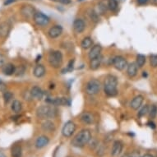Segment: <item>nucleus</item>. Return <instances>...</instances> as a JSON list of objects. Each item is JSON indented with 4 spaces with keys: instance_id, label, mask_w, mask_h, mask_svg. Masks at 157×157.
<instances>
[{
    "instance_id": "obj_1",
    "label": "nucleus",
    "mask_w": 157,
    "mask_h": 157,
    "mask_svg": "<svg viewBox=\"0 0 157 157\" xmlns=\"http://www.w3.org/2000/svg\"><path fill=\"white\" fill-rule=\"evenodd\" d=\"M118 80L113 75H108L104 82V90L108 96H115L118 94Z\"/></svg>"
},
{
    "instance_id": "obj_2",
    "label": "nucleus",
    "mask_w": 157,
    "mask_h": 157,
    "mask_svg": "<svg viewBox=\"0 0 157 157\" xmlns=\"http://www.w3.org/2000/svg\"><path fill=\"white\" fill-rule=\"evenodd\" d=\"M58 110L53 105H46L39 107L36 110V115L40 119H53L56 117Z\"/></svg>"
},
{
    "instance_id": "obj_3",
    "label": "nucleus",
    "mask_w": 157,
    "mask_h": 157,
    "mask_svg": "<svg viewBox=\"0 0 157 157\" xmlns=\"http://www.w3.org/2000/svg\"><path fill=\"white\" fill-rule=\"evenodd\" d=\"M91 139V133L90 130L83 129L75 136L72 142V146L77 147H82L86 145Z\"/></svg>"
},
{
    "instance_id": "obj_4",
    "label": "nucleus",
    "mask_w": 157,
    "mask_h": 157,
    "mask_svg": "<svg viewBox=\"0 0 157 157\" xmlns=\"http://www.w3.org/2000/svg\"><path fill=\"white\" fill-rule=\"evenodd\" d=\"M49 65L54 68H59L63 63V54L59 50L52 51L49 55Z\"/></svg>"
},
{
    "instance_id": "obj_5",
    "label": "nucleus",
    "mask_w": 157,
    "mask_h": 157,
    "mask_svg": "<svg viewBox=\"0 0 157 157\" xmlns=\"http://www.w3.org/2000/svg\"><path fill=\"white\" fill-rule=\"evenodd\" d=\"M101 88V82L97 79H91L86 83V92L88 95H95L97 94Z\"/></svg>"
},
{
    "instance_id": "obj_6",
    "label": "nucleus",
    "mask_w": 157,
    "mask_h": 157,
    "mask_svg": "<svg viewBox=\"0 0 157 157\" xmlns=\"http://www.w3.org/2000/svg\"><path fill=\"white\" fill-rule=\"evenodd\" d=\"M33 20L36 25L40 26H45L49 23L50 19L48 16L41 12H36L33 16Z\"/></svg>"
},
{
    "instance_id": "obj_7",
    "label": "nucleus",
    "mask_w": 157,
    "mask_h": 157,
    "mask_svg": "<svg viewBox=\"0 0 157 157\" xmlns=\"http://www.w3.org/2000/svg\"><path fill=\"white\" fill-rule=\"evenodd\" d=\"M76 130V124L72 121H68L64 124V126L63 127L62 134L63 136L65 137H70L72 134L74 133Z\"/></svg>"
},
{
    "instance_id": "obj_8",
    "label": "nucleus",
    "mask_w": 157,
    "mask_h": 157,
    "mask_svg": "<svg viewBox=\"0 0 157 157\" xmlns=\"http://www.w3.org/2000/svg\"><path fill=\"white\" fill-rule=\"evenodd\" d=\"M113 65L117 70L122 71L128 66V63L123 56H116L113 58Z\"/></svg>"
},
{
    "instance_id": "obj_9",
    "label": "nucleus",
    "mask_w": 157,
    "mask_h": 157,
    "mask_svg": "<svg viewBox=\"0 0 157 157\" xmlns=\"http://www.w3.org/2000/svg\"><path fill=\"white\" fill-rule=\"evenodd\" d=\"M11 31V25L8 21H3L0 23V38H7Z\"/></svg>"
},
{
    "instance_id": "obj_10",
    "label": "nucleus",
    "mask_w": 157,
    "mask_h": 157,
    "mask_svg": "<svg viewBox=\"0 0 157 157\" xmlns=\"http://www.w3.org/2000/svg\"><path fill=\"white\" fill-rule=\"evenodd\" d=\"M123 148H124V145L120 141H115L113 142V147L111 150V155L113 157H118L120 155V154L123 151Z\"/></svg>"
},
{
    "instance_id": "obj_11",
    "label": "nucleus",
    "mask_w": 157,
    "mask_h": 157,
    "mask_svg": "<svg viewBox=\"0 0 157 157\" xmlns=\"http://www.w3.org/2000/svg\"><path fill=\"white\" fill-rule=\"evenodd\" d=\"M36 13L35 8L31 5H24L21 8V15L25 18H31L33 17L34 14Z\"/></svg>"
},
{
    "instance_id": "obj_12",
    "label": "nucleus",
    "mask_w": 157,
    "mask_h": 157,
    "mask_svg": "<svg viewBox=\"0 0 157 157\" xmlns=\"http://www.w3.org/2000/svg\"><path fill=\"white\" fill-rule=\"evenodd\" d=\"M63 33V27L59 25H55V26H52L51 28L49 30V37H51L53 39H55L57 37H59L61 36V34Z\"/></svg>"
},
{
    "instance_id": "obj_13",
    "label": "nucleus",
    "mask_w": 157,
    "mask_h": 157,
    "mask_svg": "<svg viewBox=\"0 0 157 157\" xmlns=\"http://www.w3.org/2000/svg\"><path fill=\"white\" fill-rule=\"evenodd\" d=\"M86 28L85 21L82 19H76L73 22V30L76 33L80 34L84 31Z\"/></svg>"
},
{
    "instance_id": "obj_14",
    "label": "nucleus",
    "mask_w": 157,
    "mask_h": 157,
    "mask_svg": "<svg viewBox=\"0 0 157 157\" xmlns=\"http://www.w3.org/2000/svg\"><path fill=\"white\" fill-rule=\"evenodd\" d=\"M143 101H144V97H143L142 95H136V97H134L133 99L132 100L131 103H130L131 108L135 109V110L138 109L142 106V103H143Z\"/></svg>"
},
{
    "instance_id": "obj_15",
    "label": "nucleus",
    "mask_w": 157,
    "mask_h": 157,
    "mask_svg": "<svg viewBox=\"0 0 157 157\" xmlns=\"http://www.w3.org/2000/svg\"><path fill=\"white\" fill-rule=\"evenodd\" d=\"M49 137L46 136H44V135H42V136H39L38 138L36 139V148H38V149H41L43 147H46L47 145L49 144Z\"/></svg>"
},
{
    "instance_id": "obj_16",
    "label": "nucleus",
    "mask_w": 157,
    "mask_h": 157,
    "mask_svg": "<svg viewBox=\"0 0 157 157\" xmlns=\"http://www.w3.org/2000/svg\"><path fill=\"white\" fill-rule=\"evenodd\" d=\"M81 121L84 123L85 124H91L95 121V118L92 113H88V112H84L82 113V115L80 116Z\"/></svg>"
},
{
    "instance_id": "obj_17",
    "label": "nucleus",
    "mask_w": 157,
    "mask_h": 157,
    "mask_svg": "<svg viewBox=\"0 0 157 157\" xmlns=\"http://www.w3.org/2000/svg\"><path fill=\"white\" fill-rule=\"evenodd\" d=\"M101 50H102V47L100 44H95V45H93L91 49H90V53L88 54L89 59H95L96 57L100 56L101 55Z\"/></svg>"
},
{
    "instance_id": "obj_18",
    "label": "nucleus",
    "mask_w": 157,
    "mask_h": 157,
    "mask_svg": "<svg viewBox=\"0 0 157 157\" xmlns=\"http://www.w3.org/2000/svg\"><path fill=\"white\" fill-rule=\"evenodd\" d=\"M30 94H31V97L34 98V99H36V100H40L43 97V95H44L43 90L39 86H33V87L31 88Z\"/></svg>"
},
{
    "instance_id": "obj_19",
    "label": "nucleus",
    "mask_w": 157,
    "mask_h": 157,
    "mask_svg": "<svg viewBox=\"0 0 157 157\" xmlns=\"http://www.w3.org/2000/svg\"><path fill=\"white\" fill-rule=\"evenodd\" d=\"M48 102L50 103V105H53L54 106L69 105V102L67 101V98H54V99H52V100H49Z\"/></svg>"
},
{
    "instance_id": "obj_20",
    "label": "nucleus",
    "mask_w": 157,
    "mask_h": 157,
    "mask_svg": "<svg viewBox=\"0 0 157 157\" xmlns=\"http://www.w3.org/2000/svg\"><path fill=\"white\" fill-rule=\"evenodd\" d=\"M137 69H138V67L136 64V63H129L127 67V74L128 75V77H134L137 74Z\"/></svg>"
},
{
    "instance_id": "obj_21",
    "label": "nucleus",
    "mask_w": 157,
    "mask_h": 157,
    "mask_svg": "<svg viewBox=\"0 0 157 157\" xmlns=\"http://www.w3.org/2000/svg\"><path fill=\"white\" fill-rule=\"evenodd\" d=\"M45 72H46V71H45V67H44L43 65L38 64L36 65V67H35V68H34L33 74L36 77L40 78V77H42L43 76H44Z\"/></svg>"
},
{
    "instance_id": "obj_22",
    "label": "nucleus",
    "mask_w": 157,
    "mask_h": 157,
    "mask_svg": "<svg viewBox=\"0 0 157 157\" xmlns=\"http://www.w3.org/2000/svg\"><path fill=\"white\" fill-rule=\"evenodd\" d=\"M16 67L13 63H7L3 66V72L6 76H12L15 73Z\"/></svg>"
},
{
    "instance_id": "obj_23",
    "label": "nucleus",
    "mask_w": 157,
    "mask_h": 157,
    "mask_svg": "<svg viewBox=\"0 0 157 157\" xmlns=\"http://www.w3.org/2000/svg\"><path fill=\"white\" fill-rule=\"evenodd\" d=\"M101 62H102V57H101V55L96 57V58H95V59H90V69H92V70L98 69V68L100 67V66H101Z\"/></svg>"
},
{
    "instance_id": "obj_24",
    "label": "nucleus",
    "mask_w": 157,
    "mask_h": 157,
    "mask_svg": "<svg viewBox=\"0 0 157 157\" xmlns=\"http://www.w3.org/2000/svg\"><path fill=\"white\" fill-rule=\"evenodd\" d=\"M22 149L20 145H14L11 150V155L12 157H21Z\"/></svg>"
},
{
    "instance_id": "obj_25",
    "label": "nucleus",
    "mask_w": 157,
    "mask_h": 157,
    "mask_svg": "<svg viewBox=\"0 0 157 157\" xmlns=\"http://www.w3.org/2000/svg\"><path fill=\"white\" fill-rule=\"evenodd\" d=\"M42 129L45 132H53L55 128V126H54V124L53 122H51L50 120H45V121L41 125Z\"/></svg>"
},
{
    "instance_id": "obj_26",
    "label": "nucleus",
    "mask_w": 157,
    "mask_h": 157,
    "mask_svg": "<svg viewBox=\"0 0 157 157\" xmlns=\"http://www.w3.org/2000/svg\"><path fill=\"white\" fill-rule=\"evenodd\" d=\"M93 45V40L90 37H86L82 40V41L81 43V46L83 49H90V47Z\"/></svg>"
},
{
    "instance_id": "obj_27",
    "label": "nucleus",
    "mask_w": 157,
    "mask_h": 157,
    "mask_svg": "<svg viewBox=\"0 0 157 157\" xmlns=\"http://www.w3.org/2000/svg\"><path fill=\"white\" fill-rule=\"evenodd\" d=\"M11 108H12V110L14 112V113H19V112H21V109H22V105H21V102L19 101H14L12 104V106H11Z\"/></svg>"
},
{
    "instance_id": "obj_28",
    "label": "nucleus",
    "mask_w": 157,
    "mask_h": 157,
    "mask_svg": "<svg viewBox=\"0 0 157 157\" xmlns=\"http://www.w3.org/2000/svg\"><path fill=\"white\" fill-rule=\"evenodd\" d=\"M146 63V57L143 54H138L136 59V64L138 67H142Z\"/></svg>"
},
{
    "instance_id": "obj_29",
    "label": "nucleus",
    "mask_w": 157,
    "mask_h": 157,
    "mask_svg": "<svg viewBox=\"0 0 157 157\" xmlns=\"http://www.w3.org/2000/svg\"><path fill=\"white\" fill-rule=\"evenodd\" d=\"M107 3H108V8L109 10L113 11V12L117 10L118 6H119L117 0H109Z\"/></svg>"
},
{
    "instance_id": "obj_30",
    "label": "nucleus",
    "mask_w": 157,
    "mask_h": 157,
    "mask_svg": "<svg viewBox=\"0 0 157 157\" xmlns=\"http://www.w3.org/2000/svg\"><path fill=\"white\" fill-rule=\"evenodd\" d=\"M148 113H149L150 119H155L157 115V106L155 105H151V107L149 109Z\"/></svg>"
},
{
    "instance_id": "obj_31",
    "label": "nucleus",
    "mask_w": 157,
    "mask_h": 157,
    "mask_svg": "<svg viewBox=\"0 0 157 157\" xmlns=\"http://www.w3.org/2000/svg\"><path fill=\"white\" fill-rule=\"evenodd\" d=\"M13 98V94L10 91H4L3 93V101H4V103L8 104L9 103L12 99Z\"/></svg>"
},
{
    "instance_id": "obj_32",
    "label": "nucleus",
    "mask_w": 157,
    "mask_h": 157,
    "mask_svg": "<svg viewBox=\"0 0 157 157\" xmlns=\"http://www.w3.org/2000/svg\"><path fill=\"white\" fill-rule=\"evenodd\" d=\"M98 7H99V11H98L97 14H99V13H100V14H103V13H105L107 8H108V3L106 4L104 2H101V3H99Z\"/></svg>"
},
{
    "instance_id": "obj_33",
    "label": "nucleus",
    "mask_w": 157,
    "mask_h": 157,
    "mask_svg": "<svg viewBox=\"0 0 157 157\" xmlns=\"http://www.w3.org/2000/svg\"><path fill=\"white\" fill-rule=\"evenodd\" d=\"M148 112H149V106L147 105H146L143 106V107L139 110V112H138V116H139V117H143V116H145L146 114H147Z\"/></svg>"
},
{
    "instance_id": "obj_34",
    "label": "nucleus",
    "mask_w": 157,
    "mask_h": 157,
    "mask_svg": "<svg viewBox=\"0 0 157 157\" xmlns=\"http://www.w3.org/2000/svg\"><path fill=\"white\" fill-rule=\"evenodd\" d=\"M150 63L151 67H157V54H152L151 56L150 57Z\"/></svg>"
},
{
    "instance_id": "obj_35",
    "label": "nucleus",
    "mask_w": 157,
    "mask_h": 157,
    "mask_svg": "<svg viewBox=\"0 0 157 157\" xmlns=\"http://www.w3.org/2000/svg\"><path fill=\"white\" fill-rule=\"evenodd\" d=\"M24 72H25V67H24V66H20L17 68H16L15 74L16 76H21L24 73Z\"/></svg>"
},
{
    "instance_id": "obj_36",
    "label": "nucleus",
    "mask_w": 157,
    "mask_h": 157,
    "mask_svg": "<svg viewBox=\"0 0 157 157\" xmlns=\"http://www.w3.org/2000/svg\"><path fill=\"white\" fill-rule=\"evenodd\" d=\"M123 157H141V155H140L139 152L132 151L131 153H129V154L124 155Z\"/></svg>"
},
{
    "instance_id": "obj_37",
    "label": "nucleus",
    "mask_w": 157,
    "mask_h": 157,
    "mask_svg": "<svg viewBox=\"0 0 157 157\" xmlns=\"http://www.w3.org/2000/svg\"><path fill=\"white\" fill-rule=\"evenodd\" d=\"M90 14V18H91V20H93V21H98V14L97 13H95V12H94L93 10H90V13H89Z\"/></svg>"
},
{
    "instance_id": "obj_38",
    "label": "nucleus",
    "mask_w": 157,
    "mask_h": 157,
    "mask_svg": "<svg viewBox=\"0 0 157 157\" xmlns=\"http://www.w3.org/2000/svg\"><path fill=\"white\" fill-rule=\"evenodd\" d=\"M6 64V58L4 55L0 54V67H3Z\"/></svg>"
},
{
    "instance_id": "obj_39",
    "label": "nucleus",
    "mask_w": 157,
    "mask_h": 157,
    "mask_svg": "<svg viewBox=\"0 0 157 157\" xmlns=\"http://www.w3.org/2000/svg\"><path fill=\"white\" fill-rule=\"evenodd\" d=\"M53 2L62 3V4H69L71 3V0H51Z\"/></svg>"
},
{
    "instance_id": "obj_40",
    "label": "nucleus",
    "mask_w": 157,
    "mask_h": 157,
    "mask_svg": "<svg viewBox=\"0 0 157 157\" xmlns=\"http://www.w3.org/2000/svg\"><path fill=\"white\" fill-rule=\"evenodd\" d=\"M7 89V86L3 82L0 81V91H5Z\"/></svg>"
},
{
    "instance_id": "obj_41",
    "label": "nucleus",
    "mask_w": 157,
    "mask_h": 157,
    "mask_svg": "<svg viewBox=\"0 0 157 157\" xmlns=\"http://www.w3.org/2000/svg\"><path fill=\"white\" fill-rule=\"evenodd\" d=\"M73 63H74L73 60H71V61H70L68 65H67V71H72V70L73 69Z\"/></svg>"
},
{
    "instance_id": "obj_42",
    "label": "nucleus",
    "mask_w": 157,
    "mask_h": 157,
    "mask_svg": "<svg viewBox=\"0 0 157 157\" xmlns=\"http://www.w3.org/2000/svg\"><path fill=\"white\" fill-rule=\"evenodd\" d=\"M149 0H137V3L140 5H144V4H147L148 3Z\"/></svg>"
},
{
    "instance_id": "obj_43",
    "label": "nucleus",
    "mask_w": 157,
    "mask_h": 157,
    "mask_svg": "<svg viewBox=\"0 0 157 157\" xmlns=\"http://www.w3.org/2000/svg\"><path fill=\"white\" fill-rule=\"evenodd\" d=\"M147 125H148V126L150 127V128H153V129H155V124H154V123H153V122H149V123H148V124H147Z\"/></svg>"
},
{
    "instance_id": "obj_44",
    "label": "nucleus",
    "mask_w": 157,
    "mask_h": 157,
    "mask_svg": "<svg viewBox=\"0 0 157 157\" xmlns=\"http://www.w3.org/2000/svg\"><path fill=\"white\" fill-rule=\"evenodd\" d=\"M16 0H6L5 3H4V5H8V4H10V3L15 2Z\"/></svg>"
},
{
    "instance_id": "obj_45",
    "label": "nucleus",
    "mask_w": 157,
    "mask_h": 157,
    "mask_svg": "<svg viewBox=\"0 0 157 157\" xmlns=\"http://www.w3.org/2000/svg\"><path fill=\"white\" fill-rule=\"evenodd\" d=\"M142 157H154L151 154H145L144 155H142Z\"/></svg>"
},
{
    "instance_id": "obj_46",
    "label": "nucleus",
    "mask_w": 157,
    "mask_h": 157,
    "mask_svg": "<svg viewBox=\"0 0 157 157\" xmlns=\"http://www.w3.org/2000/svg\"><path fill=\"white\" fill-rule=\"evenodd\" d=\"M0 157H6L5 154H4V153H3V152L0 151Z\"/></svg>"
},
{
    "instance_id": "obj_47",
    "label": "nucleus",
    "mask_w": 157,
    "mask_h": 157,
    "mask_svg": "<svg viewBox=\"0 0 157 157\" xmlns=\"http://www.w3.org/2000/svg\"><path fill=\"white\" fill-rule=\"evenodd\" d=\"M151 2L153 3H154V4H155V5H157V0H151Z\"/></svg>"
},
{
    "instance_id": "obj_48",
    "label": "nucleus",
    "mask_w": 157,
    "mask_h": 157,
    "mask_svg": "<svg viewBox=\"0 0 157 157\" xmlns=\"http://www.w3.org/2000/svg\"><path fill=\"white\" fill-rule=\"evenodd\" d=\"M32 1H38V0H32Z\"/></svg>"
},
{
    "instance_id": "obj_49",
    "label": "nucleus",
    "mask_w": 157,
    "mask_h": 157,
    "mask_svg": "<svg viewBox=\"0 0 157 157\" xmlns=\"http://www.w3.org/2000/svg\"><path fill=\"white\" fill-rule=\"evenodd\" d=\"M79 1H82V0H79Z\"/></svg>"
}]
</instances>
